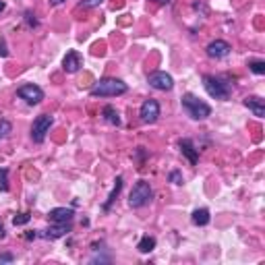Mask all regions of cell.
<instances>
[{"label": "cell", "mask_w": 265, "mask_h": 265, "mask_svg": "<svg viewBox=\"0 0 265 265\" xmlns=\"http://www.w3.org/2000/svg\"><path fill=\"white\" fill-rule=\"evenodd\" d=\"M248 66H251V71L257 73V75L265 73V62L263 60H253V62H248Z\"/></svg>", "instance_id": "20"}, {"label": "cell", "mask_w": 265, "mask_h": 265, "mask_svg": "<svg viewBox=\"0 0 265 265\" xmlns=\"http://www.w3.org/2000/svg\"><path fill=\"white\" fill-rule=\"evenodd\" d=\"M0 189L9 191V172L4 168H0Z\"/></svg>", "instance_id": "21"}, {"label": "cell", "mask_w": 265, "mask_h": 265, "mask_svg": "<svg viewBox=\"0 0 265 265\" xmlns=\"http://www.w3.org/2000/svg\"><path fill=\"white\" fill-rule=\"evenodd\" d=\"M66 232H71V222L52 226V228H48V232H46V236L48 238H60V236H65Z\"/></svg>", "instance_id": "14"}, {"label": "cell", "mask_w": 265, "mask_h": 265, "mask_svg": "<svg viewBox=\"0 0 265 265\" xmlns=\"http://www.w3.org/2000/svg\"><path fill=\"white\" fill-rule=\"evenodd\" d=\"M149 85L153 89H158V91H170L174 87V81H172V77H170L168 73L158 71V73L149 75Z\"/></svg>", "instance_id": "8"}, {"label": "cell", "mask_w": 265, "mask_h": 265, "mask_svg": "<svg viewBox=\"0 0 265 265\" xmlns=\"http://www.w3.org/2000/svg\"><path fill=\"white\" fill-rule=\"evenodd\" d=\"M245 106H247L255 116H259V118H263V116H265V102H263L261 98H247V99H245Z\"/></svg>", "instance_id": "12"}, {"label": "cell", "mask_w": 265, "mask_h": 265, "mask_svg": "<svg viewBox=\"0 0 265 265\" xmlns=\"http://www.w3.org/2000/svg\"><path fill=\"white\" fill-rule=\"evenodd\" d=\"M230 44L228 42H224V40H215L207 46V56L209 58H224V56H228L230 54Z\"/></svg>", "instance_id": "10"}, {"label": "cell", "mask_w": 265, "mask_h": 265, "mask_svg": "<svg viewBox=\"0 0 265 265\" xmlns=\"http://www.w3.org/2000/svg\"><path fill=\"white\" fill-rule=\"evenodd\" d=\"M6 54H9V52H6V48H4V46H0V56H6Z\"/></svg>", "instance_id": "26"}, {"label": "cell", "mask_w": 265, "mask_h": 265, "mask_svg": "<svg viewBox=\"0 0 265 265\" xmlns=\"http://www.w3.org/2000/svg\"><path fill=\"white\" fill-rule=\"evenodd\" d=\"M137 248H139L141 253H151L153 248H155V238H153V236H143L141 240H139Z\"/></svg>", "instance_id": "17"}, {"label": "cell", "mask_w": 265, "mask_h": 265, "mask_svg": "<svg viewBox=\"0 0 265 265\" xmlns=\"http://www.w3.org/2000/svg\"><path fill=\"white\" fill-rule=\"evenodd\" d=\"M81 66H83V56H81V54L77 50L66 52L65 60H62V68H65L66 73H77Z\"/></svg>", "instance_id": "9"}, {"label": "cell", "mask_w": 265, "mask_h": 265, "mask_svg": "<svg viewBox=\"0 0 265 265\" xmlns=\"http://www.w3.org/2000/svg\"><path fill=\"white\" fill-rule=\"evenodd\" d=\"M203 85H205V91L215 99H228L230 98V83H226L224 79H220V77L205 75Z\"/></svg>", "instance_id": "3"}, {"label": "cell", "mask_w": 265, "mask_h": 265, "mask_svg": "<svg viewBox=\"0 0 265 265\" xmlns=\"http://www.w3.org/2000/svg\"><path fill=\"white\" fill-rule=\"evenodd\" d=\"M17 96L21 98V99H25L27 104H40L42 99H44V91H42V87H37V85H23V87H19L17 89Z\"/></svg>", "instance_id": "6"}, {"label": "cell", "mask_w": 265, "mask_h": 265, "mask_svg": "<svg viewBox=\"0 0 265 265\" xmlns=\"http://www.w3.org/2000/svg\"><path fill=\"white\" fill-rule=\"evenodd\" d=\"M102 0H85L83 2V6H87V9H93V6H98Z\"/></svg>", "instance_id": "24"}, {"label": "cell", "mask_w": 265, "mask_h": 265, "mask_svg": "<svg viewBox=\"0 0 265 265\" xmlns=\"http://www.w3.org/2000/svg\"><path fill=\"white\" fill-rule=\"evenodd\" d=\"M170 181H172L174 184H182V174H181V172H176V170H174V172L170 174Z\"/></svg>", "instance_id": "23"}, {"label": "cell", "mask_w": 265, "mask_h": 265, "mask_svg": "<svg viewBox=\"0 0 265 265\" xmlns=\"http://www.w3.org/2000/svg\"><path fill=\"white\" fill-rule=\"evenodd\" d=\"M155 2H170V0H155Z\"/></svg>", "instance_id": "30"}, {"label": "cell", "mask_w": 265, "mask_h": 265, "mask_svg": "<svg viewBox=\"0 0 265 265\" xmlns=\"http://www.w3.org/2000/svg\"><path fill=\"white\" fill-rule=\"evenodd\" d=\"M13 131V124L9 120H0V139H6Z\"/></svg>", "instance_id": "19"}, {"label": "cell", "mask_w": 265, "mask_h": 265, "mask_svg": "<svg viewBox=\"0 0 265 265\" xmlns=\"http://www.w3.org/2000/svg\"><path fill=\"white\" fill-rule=\"evenodd\" d=\"M139 116H141L143 122L153 124L160 116V104L155 102V99H145V102L141 104V110H139Z\"/></svg>", "instance_id": "7"}, {"label": "cell", "mask_w": 265, "mask_h": 265, "mask_svg": "<svg viewBox=\"0 0 265 265\" xmlns=\"http://www.w3.org/2000/svg\"><path fill=\"white\" fill-rule=\"evenodd\" d=\"M104 118L110 122V124H116V127L120 124V116H118V112H116L112 106H106L104 108Z\"/></svg>", "instance_id": "18"}, {"label": "cell", "mask_w": 265, "mask_h": 265, "mask_svg": "<svg viewBox=\"0 0 265 265\" xmlns=\"http://www.w3.org/2000/svg\"><path fill=\"white\" fill-rule=\"evenodd\" d=\"M151 186L149 182H145V181H139L135 186H132V191L129 195V203L131 207H143L145 203H149V199H151Z\"/></svg>", "instance_id": "4"}, {"label": "cell", "mask_w": 265, "mask_h": 265, "mask_svg": "<svg viewBox=\"0 0 265 265\" xmlns=\"http://www.w3.org/2000/svg\"><path fill=\"white\" fill-rule=\"evenodd\" d=\"M15 226H23V224H27L29 222V214H19V215H15Z\"/></svg>", "instance_id": "22"}, {"label": "cell", "mask_w": 265, "mask_h": 265, "mask_svg": "<svg viewBox=\"0 0 265 265\" xmlns=\"http://www.w3.org/2000/svg\"><path fill=\"white\" fill-rule=\"evenodd\" d=\"M182 108L189 112L191 118L195 120H203L212 114V108H209L205 102H201L199 98H195L193 93H184L182 96Z\"/></svg>", "instance_id": "2"}, {"label": "cell", "mask_w": 265, "mask_h": 265, "mask_svg": "<svg viewBox=\"0 0 265 265\" xmlns=\"http://www.w3.org/2000/svg\"><path fill=\"white\" fill-rule=\"evenodd\" d=\"M191 220L195 226H205V224H209V220H212V215H209L207 209H195Z\"/></svg>", "instance_id": "15"}, {"label": "cell", "mask_w": 265, "mask_h": 265, "mask_svg": "<svg viewBox=\"0 0 265 265\" xmlns=\"http://www.w3.org/2000/svg\"><path fill=\"white\" fill-rule=\"evenodd\" d=\"M120 189H122V176H118V178L114 181V189H112V193H110V197H108V201L104 203V209H110V205L116 201V197H118Z\"/></svg>", "instance_id": "16"}, {"label": "cell", "mask_w": 265, "mask_h": 265, "mask_svg": "<svg viewBox=\"0 0 265 265\" xmlns=\"http://www.w3.org/2000/svg\"><path fill=\"white\" fill-rule=\"evenodd\" d=\"M181 149H182V153L186 155V158H189L191 164H197L199 153H197V149L193 147V141H191V139H182V141H181Z\"/></svg>", "instance_id": "13"}, {"label": "cell", "mask_w": 265, "mask_h": 265, "mask_svg": "<svg viewBox=\"0 0 265 265\" xmlns=\"http://www.w3.org/2000/svg\"><path fill=\"white\" fill-rule=\"evenodd\" d=\"M52 4H60V2H65V0H50Z\"/></svg>", "instance_id": "28"}, {"label": "cell", "mask_w": 265, "mask_h": 265, "mask_svg": "<svg viewBox=\"0 0 265 265\" xmlns=\"http://www.w3.org/2000/svg\"><path fill=\"white\" fill-rule=\"evenodd\" d=\"M73 209H68V207H54V209H50V214H48V217H50V222H54V224H65V222H71L73 220Z\"/></svg>", "instance_id": "11"}, {"label": "cell", "mask_w": 265, "mask_h": 265, "mask_svg": "<svg viewBox=\"0 0 265 265\" xmlns=\"http://www.w3.org/2000/svg\"><path fill=\"white\" fill-rule=\"evenodd\" d=\"M52 122H54V118H52V116H48V114L37 116V118L33 120V127H31V139H33L35 143H42L46 139V135H48Z\"/></svg>", "instance_id": "5"}, {"label": "cell", "mask_w": 265, "mask_h": 265, "mask_svg": "<svg viewBox=\"0 0 265 265\" xmlns=\"http://www.w3.org/2000/svg\"><path fill=\"white\" fill-rule=\"evenodd\" d=\"M127 83H122L120 79H102L91 87V96L93 98H114V96H122L127 93Z\"/></svg>", "instance_id": "1"}, {"label": "cell", "mask_w": 265, "mask_h": 265, "mask_svg": "<svg viewBox=\"0 0 265 265\" xmlns=\"http://www.w3.org/2000/svg\"><path fill=\"white\" fill-rule=\"evenodd\" d=\"M2 261H13V255L11 253H6V255H0V263Z\"/></svg>", "instance_id": "25"}, {"label": "cell", "mask_w": 265, "mask_h": 265, "mask_svg": "<svg viewBox=\"0 0 265 265\" xmlns=\"http://www.w3.org/2000/svg\"><path fill=\"white\" fill-rule=\"evenodd\" d=\"M0 238H4V226H2V222H0Z\"/></svg>", "instance_id": "27"}, {"label": "cell", "mask_w": 265, "mask_h": 265, "mask_svg": "<svg viewBox=\"0 0 265 265\" xmlns=\"http://www.w3.org/2000/svg\"><path fill=\"white\" fill-rule=\"evenodd\" d=\"M4 11V2H2V0H0V13H2Z\"/></svg>", "instance_id": "29"}]
</instances>
